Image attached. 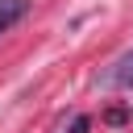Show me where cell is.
Returning a JSON list of instances; mask_svg holds the SVG:
<instances>
[{
	"label": "cell",
	"mask_w": 133,
	"mask_h": 133,
	"mask_svg": "<svg viewBox=\"0 0 133 133\" xmlns=\"http://www.w3.org/2000/svg\"><path fill=\"white\" fill-rule=\"evenodd\" d=\"M25 12H29V0H0V33H8Z\"/></svg>",
	"instance_id": "cell-1"
},
{
	"label": "cell",
	"mask_w": 133,
	"mask_h": 133,
	"mask_svg": "<svg viewBox=\"0 0 133 133\" xmlns=\"http://www.w3.org/2000/svg\"><path fill=\"white\" fill-rule=\"evenodd\" d=\"M108 83H116V87H129V91H133V50H129L112 71H108Z\"/></svg>",
	"instance_id": "cell-2"
}]
</instances>
